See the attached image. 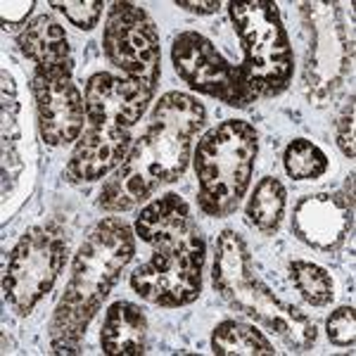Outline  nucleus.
Returning <instances> with one entry per match:
<instances>
[{
  "label": "nucleus",
  "mask_w": 356,
  "mask_h": 356,
  "mask_svg": "<svg viewBox=\"0 0 356 356\" xmlns=\"http://www.w3.org/2000/svg\"><path fill=\"white\" fill-rule=\"evenodd\" d=\"M285 204H288V191L283 183L273 176L261 178L245 207L247 223L261 235H273L283 221Z\"/></svg>",
  "instance_id": "a211bd4d"
},
{
  "label": "nucleus",
  "mask_w": 356,
  "mask_h": 356,
  "mask_svg": "<svg viewBox=\"0 0 356 356\" xmlns=\"http://www.w3.org/2000/svg\"><path fill=\"white\" fill-rule=\"evenodd\" d=\"M211 283L228 307L254 318L292 352H307L314 347L316 325L300 309L275 297L271 288L257 278L250 247L240 233L223 231L219 235Z\"/></svg>",
  "instance_id": "20e7f679"
},
{
  "label": "nucleus",
  "mask_w": 356,
  "mask_h": 356,
  "mask_svg": "<svg viewBox=\"0 0 356 356\" xmlns=\"http://www.w3.org/2000/svg\"><path fill=\"white\" fill-rule=\"evenodd\" d=\"M19 97H17L15 79L10 76L8 67L3 69V204L17 193L19 178L24 176V157L19 147L24 145V131L19 122Z\"/></svg>",
  "instance_id": "f3484780"
},
{
  "label": "nucleus",
  "mask_w": 356,
  "mask_h": 356,
  "mask_svg": "<svg viewBox=\"0 0 356 356\" xmlns=\"http://www.w3.org/2000/svg\"><path fill=\"white\" fill-rule=\"evenodd\" d=\"M152 97L154 95L150 90H145L131 79L100 72L93 74L86 83V117L114 119L134 129L136 122H140V117L145 114Z\"/></svg>",
  "instance_id": "4468645a"
},
{
  "label": "nucleus",
  "mask_w": 356,
  "mask_h": 356,
  "mask_svg": "<svg viewBox=\"0 0 356 356\" xmlns=\"http://www.w3.org/2000/svg\"><path fill=\"white\" fill-rule=\"evenodd\" d=\"M67 252V235L57 223H41L22 235L3 275L5 302L17 316H29L53 290L57 275L65 268Z\"/></svg>",
  "instance_id": "6e6552de"
},
{
  "label": "nucleus",
  "mask_w": 356,
  "mask_h": 356,
  "mask_svg": "<svg viewBox=\"0 0 356 356\" xmlns=\"http://www.w3.org/2000/svg\"><path fill=\"white\" fill-rule=\"evenodd\" d=\"M304 53L302 86L314 105H328L340 95L354 69V29L342 3L302 5Z\"/></svg>",
  "instance_id": "0eeeda50"
},
{
  "label": "nucleus",
  "mask_w": 356,
  "mask_h": 356,
  "mask_svg": "<svg viewBox=\"0 0 356 356\" xmlns=\"http://www.w3.org/2000/svg\"><path fill=\"white\" fill-rule=\"evenodd\" d=\"M86 131L79 138L72 159L67 164V178L72 183H93L122 164L131 150V129L114 119L86 117Z\"/></svg>",
  "instance_id": "f8f14e48"
},
{
  "label": "nucleus",
  "mask_w": 356,
  "mask_h": 356,
  "mask_svg": "<svg viewBox=\"0 0 356 356\" xmlns=\"http://www.w3.org/2000/svg\"><path fill=\"white\" fill-rule=\"evenodd\" d=\"M202 102L188 93H166L154 105L143 136L136 140L114 176L100 191V209L129 211L152 197L157 188L174 183L191 162L193 140L204 126Z\"/></svg>",
  "instance_id": "f257e3e1"
},
{
  "label": "nucleus",
  "mask_w": 356,
  "mask_h": 356,
  "mask_svg": "<svg viewBox=\"0 0 356 356\" xmlns=\"http://www.w3.org/2000/svg\"><path fill=\"white\" fill-rule=\"evenodd\" d=\"M19 48L36 65L31 93L41 138L53 147L76 140L86 122V102L74 83V62L65 29L48 15L36 17L19 33Z\"/></svg>",
  "instance_id": "7ed1b4c3"
},
{
  "label": "nucleus",
  "mask_w": 356,
  "mask_h": 356,
  "mask_svg": "<svg viewBox=\"0 0 356 356\" xmlns=\"http://www.w3.org/2000/svg\"><path fill=\"white\" fill-rule=\"evenodd\" d=\"M211 352L221 356H273L275 347L254 325L221 321L211 332Z\"/></svg>",
  "instance_id": "6ab92c4d"
},
{
  "label": "nucleus",
  "mask_w": 356,
  "mask_h": 356,
  "mask_svg": "<svg viewBox=\"0 0 356 356\" xmlns=\"http://www.w3.org/2000/svg\"><path fill=\"white\" fill-rule=\"evenodd\" d=\"M288 271L295 290L300 292L302 300L307 304H312V307H325V304L332 302L335 285H332L330 273L323 266L304 259H295L290 261Z\"/></svg>",
  "instance_id": "aec40b11"
},
{
  "label": "nucleus",
  "mask_w": 356,
  "mask_h": 356,
  "mask_svg": "<svg viewBox=\"0 0 356 356\" xmlns=\"http://www.w3.org/2000/svg\"><path fill=\"white\" fill-rule=\"evenodd\" d=\"M354 138H356L354 136V95H349L347 105H344V110L340 117H337V124H335V140L349 159H354V154H356Z\"/></svg>",
  "instance_id": "b1692460"
},
{
  "label": "nucleus",
  "mask_w": 356,
  "mask_h": 356,
  "mask_svg": "<svg viewBox=\"0 0 356 356\" xmlns=\"http://www.w3.org/2000/svg\"><path fill=\"white\" fill-rule=\"evenodd\" d=\"M243 45V76L254 97H275L292 81L295 57L278 5L268 0H238L228 5Z\"/></svg>",
  "instance_id": "423d86ee"
},
{
  "label": "nucleus",
  "mask_w": 356,
  "mask_h": 356,
  "mask_svg": "<svg viewBox=\"0 0 356 356\" xmlns=\"http://www.w3.org/2000/svg\"><path fill=\"white\" fill-rule=\"evenodd\" d=\"M102 50L126 79L154 95L159 83V33L152 17L134 3H114L107 15Z\"/></svg>",
  "instance_id": "1a4fd4ad"
},
{
  "label": "nucleus",
  "mask_w": 356,
  "mask_h": 356,
  "mask_svg": "<svg viewBox=\"0 0 356 356\" xmlns=\"http://www.w3.org/2000/svg\"><path fill=\"white\" fill-rule=\"evenodd\" d=\"M325 335L335 347H354L356 340V314L354 307L335 309L325 321Z\"/></svg>",
  "instance_id": "5701e85b"
},
{
  "label": "nucleus",
  "mask_w": 356,
  "mask_h": 356,
  "mask_svg": "<svg viewBox=\"0 0 356 356\" xmlns=\"http://www.w3.org/2000/svg\"><path fill=\"white\" fill-rule=\"evenodd\" d=\"M259 138L252 124L228 119L207 131L195 152L197 204L207 216H231L243 202L254 171Z\"/></svg>",
  "instance_id": "39448f33"
},
{
  "label": "nucleus",
  "mask_w": 356,
  "mask_h": 356,
  "mask_svg": "<svg viewBox=\"0 0 356 356\" xmlns=\"http://www.w3.org/2000/svg\"><path fill=\"white\" fill-rule=\"evenodd\" d=\"M136 235L152 250H171L200 238L191 207L176 193L152 200L136 219Z\"/></svg>",
  "instance_id": "2eb2a0df"
},
{
  "label": "nucleus",
  "mask_w": 356,
  "mask_h": 356,
  "mask_svg": "<svg viewBox=\"0 0 356 356\" xmlns=\"http://www.w3.org/2000/svg\"><path fill=\"white\" fill-rule=\"evenodd\" d=\"M171 62L178 76L197 93L216 97L231 107H247L257 100L245 81L243 69L228 62L202 33H178L171 45Z\"/></svg>",
  "instance_id": "9b49d317"
},
{
  "label": "nucleus",
  "mask_w": 356,
  "mask_h": 356,
  "mask_svg": "<svg viewBox=\"0 0 356 356\" xmlns=\"http://www.w3.org/2000/svg\"><path fill=\"white\" fill-rule=\"evenodd\" d=\"M354 226V202L340 193H316L300 200L292 214L297 240L318 252L340 250Z\"/></svg>",
  "instance_id": "ddd939ff"
},
{
  "label": "nucleus",
  "mask_w": 356,
  "mask_h": 356,
  "mask_svg": "<svg viewBox=\"0 0 356 356\" xmlns=\"http://www.w3.org/2000/svg\"><path fill=\"white\" fill-rule=\"evenodd\" d=\"M283 164L290 178L295 181H314L323 176L328 169V157L318 145H314L307 138H295L283 154Z\"/></svg>",
  "instance_id": "412c9836"
},
{
  "label": "nucleus",
  "mask_w": 356,
  "mask_h": 356,
  "mask_svg": "<svg viewBox=\"0 0 356 356\" xmlns=\"http://www.w3.org/2000/svg\"><path fill=\"white\" fill-rule=\"evenodd\" d=\"M0 8H3L5 29H13L17 24H22V22L29 17V13L33 10V0H17V3H8V0H5Z\"/></svg>",
  "instance_id": "393cba45"
},
{
  "label": "nucleus",
  "mask_w": 356,
  "mask_h": 356,
  "mask_svg": "<svg viewBox=\"0 0 356 356\" xmlns=\"http://www.w3.org/2000/svg\"><path fill=\"white\" fill-rule=\"evenodd\" d=\"M134 254L136 238L122 219H102L90 228L74 257L72 278L50 321V347L55 354H79L90 321Z\"/></svg>",
  "instance_id": "f03ea898"
},
{
  "label": "nucleus",
  "mask_w": 356,
  "mask_h": 356,
  "mask_svg": "<svg viewBox=\"0 0 356 356\" xmlns=\"http://www.w3.org/2000/svg\"><path fill=\"white\" fill-rule=\"evenodd\" d=\"M100 347L107 356H140L147 347V318L131 302H114L105 314Z\"/></svg>",
  "instance_id": "dca6fc26"
},
{
  "label": "nucleus",
  "mask_w": 356,
  "mask_h": 356,
  "mask_svg": "<svg viewBox=\"0 0 356 356\" xmlns=\"http://www.w3.org/2000/svg\"><path fill=\"white\" fill-rule=\"evenodd\" d=\"M204 240L200 238L171 250H154L152 259L131 273V288L145 302L176 309L195 302L202 290Z\"/></svg>",
  "instance_id": "9d476101"
},
{
  "label": "nucleus",
  "mask_w": 356,
  "mask_h": 356,
  "mask_svg": "<svg viewBox=\"0 0 356 356\" xmlns=\"http://www.w3.org/2000/svg\"><path fill=\"white\" fill-rule=\"evenodd\" d=\"M50 8L60 10V13L76 29H81V31H90L102 15L100 0H65V3L55 0V3H50Z\"/></svg>",
  "instance_id": "4be33fe9"
},
{
  "label": "nucleus",
  "mask_w": 356,
  "mask_h": 356,
  "mask_svg": "<svg viewBox=\"0 0 356 356\" xmlns=\"http://www.w3.org/2000/svg\"><path fill=\"white\" fill-rule=\"evenodd\" d=\"M178 8L188 10V13L195 15H214L219 13V3L216 0H207V3H188V0H176Z\"/></svg>",
  "instance_id": "a878e982"
}]
</instances>
